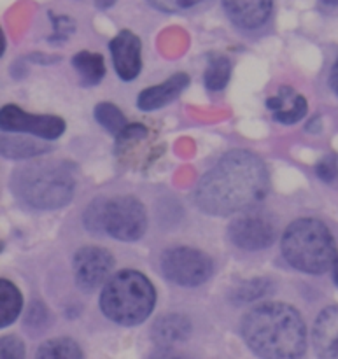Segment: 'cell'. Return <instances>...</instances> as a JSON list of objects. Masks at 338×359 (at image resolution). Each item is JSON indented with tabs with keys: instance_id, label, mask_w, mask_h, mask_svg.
<instances>
[{
	"instance_id": "obj_31",
	"label": "cell",
	"mask_w": 338,
	"mask_h": 359,
	"mask_svg": "<svg viewBox=\"0 0 338 359\" xmlns=\"http://www.w3.org/2000/svg\"><path fill=\"white\" fill-rule=\"evenodd\" d=\"M333 280H335V284L338 286V256H337L335 263H333Z\"/></svg>"
},
{
	"instance_id": "obj_11",
	"label": "cell",
	"mask_w": 338,
	"mask_h": 359,
	"mask_svg": "<svg viewBox=\"0 0 338 359\" xmlns=\"http://www.w3.org/2000/svg\"><path fill=\"white\" fill-rule=\"evenodd\" d=\"M112 63L123 81H133L142 69V42L133 32L121 30L109 44Z\"/></svg>"
},
{
	"instance_id": "obj_13",
	"label": "cell",
	"mask_w": 338,
	"mask_h": 359,
	"mask_svg": "<svg viewBox=\"0 0 338 359\" xmlns=\"http://www.w3.org/2000/svg\"><path fill=\"white\" fill-rule=\"evenodd\" d=\"M312 342L323 359H338V307H328L318 316Z\"/></svg>"
},
{
	"instance_id": "obj_10",
	"label": "cell",
	"mask_w": 338,
	"mask_h": 359,
	"mask_svg": "<svg viewBox=\"0 0 338 359\" xmlns=\"http://www.w3.org/2000/svg\"><path fill=\"white\" fill-rule=\"evenodd\" d=\"M228 235L237 248L245 251H262L272 245L276 238L272 224L258 216H245L231 221Z\"/></svg>"
},
{
	"instance_id": "obj_8",
	"label": "cell",
	"mask_w": 338,
	"mask_h": 359,
	"mask_svg": "<svg viewBox=\"0 0 338 359\" xmlns=\"http://www.w3.org/2000/svg\"><path fill=\"white\" fill-rule=\"evenodd\" d=\"M0 126L6 132L30 133L44 140H55L65 132V121L58 116L28 114L18 105H4L0 111Z\"/></svg>"
},
{
	"instance_id": "obj_22",
	"label": "cell",
	"mask_w": 338,
	"mask_h": 359,
	"mask_svg": "<svg viewBox=\"0 0 338 359\" xmlns=\"http://www.w3.org/2000/svg\"><path fill=\"white\" fill-rule=\"evenodd\" d=\"M95 118H97V121L100 123L105 130H109L114 137L121 135L126 130V126L130 125V123L126 121L125 116H123V112L119 111L116 105L109 104V102L97 105V109H95Z\"/></svg>"
},
{
	"instance_id": "obj_12",
	"label": "cell",
	"mask_w": 338,
	"mask_h": 359,
	"mask_svg": "<svg viewBox=\"0 0 338 359\" xmlns=\"http://www.w3.org/2000/svg\"><path fill=\"white\" fill-rule=\"evenodd\" d=\"M273 0H223L227 16L242 30H256L269 21Z\"/></svg>"
},
{
	"instance_id": "obj_3",
	"label": "cell",
	"mask_w": 338,
	"mask_h": 359,
	"mask_svg": "<svg viewBox=\"0 0 338 359\" xmlns=\"http://www.w3.org/2000/svg\"><path fill=\"white\" fill-rule=\"evenodd\" d=\"M14 196L25 205L39 210L62 209L72 200L76 182L65 165L34 163L21 167L11 179Z\"/></svg>"
},
{
	"instance_id": "obj_1",
	"label": "cell",
	"mask_w": 338,
	"mask_h": 359,
	"mask_svg": "<svg viewBox=\"0 0 338 359\" xmlns=\"http://www.w3.org/2000/svg\"><path fill=\"white\" fill-rule=\"evenodd\" d=\"M270 175L262 158L249 151L224 154L196 186V205L210 216H231L262 202Z\"/></svg>"
},
{
	"instance_id": "obj_17",
	"label": "cell",
	"mask_w": 338,
	"mask_h": 359,
	"mask_svg": "<svg viewBox=\"0 0 338 359\" xmlns=\"http://www.w3.org/2000/svg\"><path fill=\"white\" fill-rule=\"evenodd\" d=\"M23 298H21L20 290L9 280H0V326L13 325L21 312Z\"/></svg>"
},
{
	"instance_id": "obj_14",
	"label": "cell",
	"mask_w": 338,
	"mask_h": 359,
	"mask_svg": "<svg viewBox=\"0 0 338 359\" xmlns=\"http://www.w3.org/2000/svg\"><path fill=\"white\" fill-rule=\"evenodd\" d=\"M189 77L188 74H174L172 77H168L165 83L158 84V86H151L147 90H144L142 93L139 95V109L142 111H156V109L165 107L167 104H170L172 100L179 97L182 93L184 88H188Z\"/></svg>"
},
{
	"instance_id": "obj_24",
	"label": "cell",
	"mask_w": 338,
	"mask_h": 359,
	"mask_svg": "<svg viewBox=\"0 0 338 359\" xmlns=\"http://www.w3.org/2000/svg\"><path fill=\"white\" fill-rule=\"evenodd\" d=\"M104 202L105 200H97V202L91 203V205L88 207L86 212H84V226H86V230H90L91 233H102V231H104V226H102Z\"/></svg>"
},
{
	"instance_id": "obj_19",
	"label": "cell",
	"mask_w": 338,
	"mask_h": 359,
	"mask_svg": "<svg viewBox=\"0 0 338 359\" xmlns=\"http://www.w3.org/2000/svg\"><path fill=\"white\" fill-rule=\"evenodd\" d=\"M48 147L37 140H28L23 137H2V154L13 160H27L46 153Z\"/></svg>"
},
{
	"instance_id": "obj_2",
	"label": "cell",
	"mask_w": 338,
	"mask_h": 359,
	"mask_svg": "<svg viewBox=\"0 0 338 359\" xmlns=\"http://www.w3.org/2000/svg\"><path fill=\"white\" fill-rule=\"evenodd\" d=\"M242 337L262 359H300L307 349V328L291 305L263 304L242 321Z\"/></svg>"
},
{
	"instance_id": "obj_23",
	"label": "cell",
	"mask_w": 338,
	"mask_h": 359,
	"mask_svg": "<svg viewBox=\"0 0 338 359\" xmlns=\"http://www.w3.org/2000/svg\"><path fill=\"white\" fill-rule=\"evenodd\" d=\"M270 283L263 279H255L249 280V283L242 284L237 291L234 293V302L235 304H248V302H255L256 298L263 297V294L269 293Z\"/></svg>"
},
{
	"instance_id": "obj_16",
	"label": "cell",
	"mask_w": 338,
	"mask_h": 359,
	"mask_svg": "<svg viewBox=\"0 0 338 359\" xmlns=\"http://www.w3.org/2000/svg\"><path fill=\"white\" fill-rule=\"evenodd\" d=\"M191 333V323L181 314H168L158 319L151 330L154 344L160 347H172L174 344L184 342Z\"/></svg>"
},
{
	"instance_id": "obj_6",
	"label": "cell",
	"mask_w": 338,
	"mask_h": 359,
	"mask_svg": "<svg viewBox=\"0 0 338 359\" xmlns=\"http://www.w3.org/2000/svg\"><path fill=\"white\" fill-rule=\"evenodd\" d=\"M104 233L123 242L139 241L147 228L146 209L133 196H116L104 202L102 210Z\"/></svg>"
},
{
	"instance_id": "obj_21",
	"label": "cell",
	"mask_w": 338,
	"mask_h": 359,
	"mask_svg": "<svg viewBox=\"0 0 338 359\" xmlns=\"http://www.w3.org/2000/svg\"><path fill=\"white\" fill-rule=\"evenodd\" d=\"M231 63L227 56L216 55L210 56L209 65L205 69V86L210 91H221L230 81Z\"/></svg>"
},
{
	"instance_id": "obj_9",
	"label": "cell",
	"mask_w": 338,
	"mask_h": 359,
	"mask_svg": "<svg viewBox=\"0 0 338 359\" xmlns=\"http://www.w3.org/2000/svg\"><path fill=\"white\" fill-rule=\"evenodd\" d=\"M114 270V258L102 248H83L74 256V277L76 284L86 293H91L107 283Z\"/></svg>"
},
{
	"instance_id": "obj_28",
	"label": "cell",
	"mask_w": 338,
	"mask_h": 359,
	"mask_svg": "<svg viewBox=\"0 0 338 359\" xmlns=\"http://www.w3.org/2000/svg\"><path fill=\"white\" fill-rule=\"evenodd\" d=\"M149 359H186V358L181 356L179 353H175V351H172L170 347H160V349H158Z\"/></svg>"
},
{
	"instance_id": "obj_27",
	"label": "cell",
	"mask_w": 338,
	"mask_h": 359,
	"mask_svg": "<svg viewBox=\"0 0 338 359\" xmlns=\"http://www.w3.org/2000/svg\"><path fill=\"white\" fill-rule=\"evenodd\" d=\"M316 172H318L319 177L325 182H332L338 177V165L335 156H326L325 160H321L316 167Z\"/></svg>"
},
{
	"instance_id": "obj_29",
	"label": "cell",
	"mask_w": 338,
	"mask_h": 359,
	"mask_svg": "<svg viewBox=\"0 0 338 359\" xmlns=\"http://www.w3.org/2000/svg\"><path fill=\"white\" fill-rule=\"evenodd\" d=\"M330 86H332V90L335 91V95L338 97V58L335 65H333L332 74H330Z\"/></svg>"
},
{
	"instance_id": "obj_32",
	"label": "cell",
	"mask_w": 338,
	"mask_h": 359,
	"mask_svg": "<svg viewBox=\"0 0 338 359\" xmlns=\"http://www.w3.org/2000/svg\"><path fill=\"white\" fill-rule=\"evenodd\" d=\"M323 4H326V6H332V7H338V0H321Z\"/></svg>"
},
{
	"instance_id": "obj_4",
	"label": "cell",
	"mask_w": 338,
	"mask_h": 359,
	"mask_svg": "<svg viewBox=\"0 0 338 359\" xmlns=\"http://www.w3.org/2000/svg\"><path fill=\"white\" fill-rule=\"evenodd\" d=\"M156 304V291L151 280L137 270H123L105 283L100 309L107 319L121 326L146 321Z\"/></svg>"
},
{
	"instance_id": "obj_26",
	"label": "cell",
	"mask_w": 338,
	"mask_h": 359,
	"mask_svg": "<svg viewBox=\"0 0 338 359\" xmlns=\"http://www.w3.org/2000/svg\"><path fill=\"white\" fill-rule=\"evenodd\" d=\"M2 359H25V346L16 337L2 339Z\"/></svg>"
},
{
	"instance_id": "obj_7",
	"label": "cell",
	"mask_w": 338,
	"mask_h": 359,
	"mask_svg": "<svg viewBox=\"0 0 338 359\" xmlns=\"http://www.w3.org/2000/svg\"><path fill=\"white\" fill-rule=\"evenodd\" d=\"M161 270L172 283L184 287H195L207 283L212 276V262L202 251L191 248L168 249L161 256Z\"/></svg>"
},
{
	"instance_id": "obj_18",
	"label": "cell",
	"mask_w": 338,
	"mask_h": 359,
	"mask_svg": "<svg viewBox=\"0 0 338 359\" xmlns=\"http://www.w3.org/2000/svg\"><path fill=\"white\" fill-rule=\"evenodd\" d=\"M72 67L77 70L84 84H98L105 76L104 58L98 53L79 51L72 58Z\"/></svg>"
},
{
	"instance_id": "obj_20",
	"label": "cell",
	"mask_w": 338,
	"mask_h": 359,
	"mask_svg": "<svg viewBox=\"0 0 338 359\" xmlns=\"http://www.w3.org/2000/svg\"><path fill=\"white\" fill-rule=\"evenodd\" d=\"M35 359H83V353L74 340L53 339L42 344Z\"/></svg>"
},
{
	"instance_id": "obj_15",
	"label": "cell",
	"mask_w": 338,
	"mask_h": 359,
	"mask_svg": "<svg viewBox=\"0 0 338 359\" xmlns=\"http://www.w3.org/2000/svg\"><path fill=\"white\" fill-rule=\"evenodd\" d=\"M266 107H269V111H272L273 119L284 123V125L298 123L307 114V100L300 93L291 90L290 86L280 88L276 97L269 98Z\"/></svg>"
},
{
	"instance_id": "obj_30",
	"label": "cell",
	"mask_w": 338,
	"mask_h": 359,
	"mask_svg": "<svg viewBox=\"0 0 338 359\" xmlns=\"http://www.w3.org/2000/svg\"><path fill=\"white\" fill-rule=\"evenodd\" d=\"M95 4H97L98 9H109V7L114 6L116 0H95Z\"/></svg>"
},
{
	"instance_id": "obj_5",
	"label": "cell",
	"mask_w": 338,
	"mask_h": 359,
	"mask_svg": "<svg viewBox=\"0 0 338 359\" xmlns=\"http://www.w3.org/2000/svg\"><path fill=\"white\" fill-rule=\"evenodd\" d=\"M283 256L305 273L328 272L337 259V244L325 223L312 217L297 219L283 235Z\"/></svg>"
},
{
	"instance_id": "obj_25",
	"label": "cell",
	"mask_w": 338,
	"mask_h": 359,
	"mask_svg": "<svg viewBox=\"0 0 338 359\" xmlns=\"http://www.w3.org/2000/svg\"><path fill=\"white\" fill-rule=\"evenodd\" d=\"M154 9L163 11V13H181V11L195 7L202 4L203 0H147Z\"/></svg>"
}]
</instances>
